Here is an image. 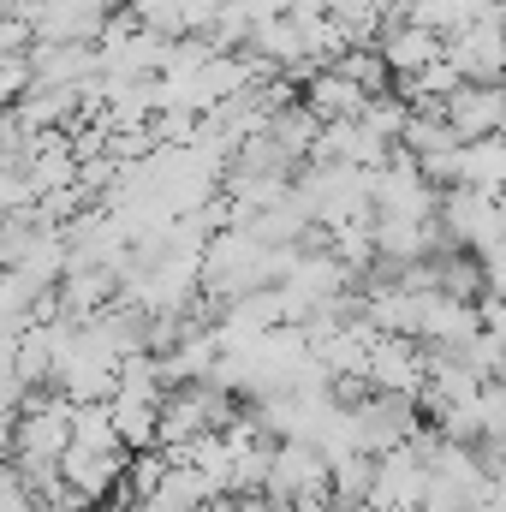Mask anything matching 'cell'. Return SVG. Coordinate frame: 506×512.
Instances as JSON below:
<instances>
[{
  "label": "cell",
  "mask_w": 506,
  "mask_h": 512,
  "mask_svg": "<svg viewBox=\"0 0 506 512\" xmlns=\"http://www.w3.org/2000/svg\"><path fill=\"white\" fill-rule=\"evenodd\" d=\"M78 512H126L120 501H90V507H78Z\"/></svg>",
  "instance_id": "cell-3"
},
{
  "label": "cell",
  "mask_w": 506,
  "mask_h": 512,
  "mask_svg": "<svg viewBox=\"0 0 506 512\" xmlns=\"http://www.w3.org/2000/svg\"><path fill=\"white\" fill-rule=\"evenodd\" d=\"M108 417L120 447H155V399H131V393H108Z\"/></svg>",
  "instance_id": "cell-2"
},
{
  "label": "cell",
  "mask_w": 506,
  "mask_h": 512,
  "mask_svg": "<svg viewBox=\"0 0 506 512\" xmlns=\"http://www.w3.org/2000/svg\"><path fill=\"white\" fill-rule=\"evenodd\" d=\"M441 120L453 131V143H477L501 131V84H459L453 96H441Z\"/></svg>",
  "instance_id": "cell-1"
}]
</instances>
